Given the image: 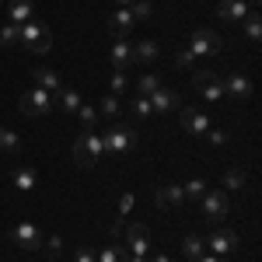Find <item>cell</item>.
Here are the masks:
<instances>
[{"mask_svg":"<svg viewBox=\"0 0 262 262\" xmlns=\"http://www.w3.org/2000/svg\"><path fill=\"white\" fill-rule=\"evenodd\" d=\"M175 112H179L182 129H185V133H192V137H206V129H213V119H210L206 112H200L196 105H185V101H182Z\"/></svg>","mask_w":262,"mask_h":262,"instance_id":"cell-10","label":"cell"},{"mask_svg":"<svg viewBox=\"0 0 262 262\" xmlns=\"http://www.w3.org/2000/svg\"><path fill=\"white\" fill-rule=\"evenodd\" d=\"M206 248L217 255V259H234V252L242 248V242H238V234L231 231V227H210V234H206Z\"/></svg>","mask_w":262,"mask_h":262,"instance_id":"cell-4","label":"cell"},{"mask_svg":"<svg viewBox=\"0 0 262 262\" xmlns=\"http://www.w3.org/2000/svg\"><path fill=\"white\" fill-rule=\"evenodd\" d=\"M35 14V0H7V21L11 25H25V21H32Z\"/></svg>","mask_w":262,"mask_h":262,"instance_id":"cell-18","label":"cell"},{"mask_svg":"<svg viewBox=\"0 0 262 262\" xmlns=\"http://www.w3.org/2000/svg\"><path fill=\"white\" fill-rule=\"evenodd\" d=\"M221 262H234V259H221Z\"/></svg>","mask_w":262,"mask_h":262,"instance_id":"cell-45","label":"cell"},{"mask_svg":"<svg viewBox=\"0 0 262 262\" xmlns=\"http://www.w3.org/2000/svg\"><path fill=\"white\" fill-rule=\"evenodd\" d=\"M206 140H210V147H227L231 143V133L227 129H206Z\"/></svg>","mask_w":262,"mask_h":262,"instance_id":"cell-37","label":"cell"},{"mask_svg":"<svg viewBox=\"0 0 262 262\" xmlns=\"http://www.w3.org/2000/svg\"><path fill=\"white\" fill-rule=\"evenodd\" d=\"M56 108H63V112H67V116H74V112H77V108H81V95H77V91H74V88H60V91H56Z\"/></svg>","mask_w":262,"mask_h":262,"instance_id":"cell-23","label":"cell"},{"mask_svg":"<svg viewBox=\"0 0 262 262\" xmlns=\"http://www.w3.org/2000/svg\"><path fill=\"white\" fill-rule=\"evenodd\" d=\"M224 81V95L231 101H252V95H255V88H252V77L248 74H231V77H221Z\"/></svg>","mask_w":262,"mask_h":262,"instance_id":"cell-11","label":"cell"},{"mask_svg":"<svg viewBox=\"0 0 262 262\" xmlns=\"http://www.w3.org/2000/svg\"><path fill=\"white\" fill-rule=\"evenodd\" d=\"M227 210H231V203H227V192L224 189H206L200 196V213L210 224H221L227 217Z\"/></svg>","mask_w":262,"mask_h":262,"instance_id":"cell-7","label":"cell"},{"mask_svg":"<svg viewBox=\"0 0 262 262\" xmlns=\"http://www.w3.org/2000/svg\"><path fill=\"white\" fill-rule=\"evenodd\" d=\"M108 88H112V95H122V91L129 88V77H126V70H112V77H108Z\"/></svg>","mask_w":262,"mask_h":262,"instance_id":"cell-35","label":"cell"},{"mask_svg":"<svg viewBox=\"0 0 262 262\" xmlns=\"http://www.w3.org/2000/svg\"><path fill=\"white\" fill-rule=\"evenodd\" d=\"M77 116H81L84 129H95V122H98V108H95V105H81V108H77Z\"/></svg>","mask_w":262,"mask_h":262,"instance_id":"cell-34","label":"cell"},{"mask_svg":"<svg viewBox=\"0 0 262 262\" xmlns=\"http://www.w3.org/2000/svg\"><path fill=\"white\" fill-rule=\"evenodd\" d=\"M210 189V182L203 179V175H196V179H189L185 185H182V192H185V200H200L203 192Z\"/></svg>","mask_w":262,"mask_h":262,"instance_id":"cell-29","label":"cell"},{"mask_svg":"<svg viewBox=\"0 0 262 262\" xmlns=\"http://www.w3.org/2000/svg\"><path fill=\"white\" fill-rule=\"evenodd\" d=\"M196 262H221L217 255H203V259H196Z\"/></svg>","mask_w":262,"mask_h":262,"instance_id":"cell-43","label":"cell"},{"mask_svg":"<svg viewBox=\"0 0 262 262\" xmlns=\"http://www.w3.org/2000/svg\"><path fill=\"white\" fill-rule=\"evenodd\" d=\"M203 248H206V245H203V238H196V234H185V238H182V255H185V259H203Z\"/></svg>","mask_w":262,"mask_h":262,"instance_id":"cell-26","label":"cell"},{"mask_svg":"<svg viewBox=\"0 0 262 262\" xmlns=\"http://www.w3.org/2000/svg\"><path fill=\"white\" fill-rule=\"evenodd\" d=\"M98 112H101V116H112V119H119V112H122L119 95H105V98L98 101Z\"/></svg>","mask_w":262,"mask_h":262,"instance_id":"cell-30","label":"cell"},{"mask_svg":"<svg viewBox=\"0 0 262 262\" xmlns=\"http://www.w3.org/2000/svg\"><path fill=\"white\" fill-rule=\"evenodd\" d=\"M150 11H154V7H150V0H133V4H129V14H133L137 21L150 18Z\"/></svg>","mask_w":262,"mask_h":262,"instance_id":"cell-36","label":"cell"},{"mask_svg":"<svg viewBox=\"0 0 262 262\" xmlns=\"http://www.w3.org/2000/svg\"><path fill=\"white\" fill-rule=\"evenodd\" d=\"M133 25H137V18L129 14V7H119V11H112V14H108V32H112L116 39H126Z\"/></svg>","mask_w":262,"mask_h":262,"instance_id":"cell-15","label":"cell"},{"mask_svg":"<svg viewBox=\"0 0 262 262\" xmlns=\"http://www.w3.org/2000/svg\"><path fill=\"white\" fill-rule=\"evenodd\" d=\"M7 238L18 245V248H25V252H39V248H42V238H46V234H42L39 224L18 221L14 227H11V231H7Z\"/></svg>","mask_w":262,"mask_h":262,"instance_id":"cell-8","label":"cell"},{"mask_svg":"<svg viewBox=\"0 0 262 262\" xmlns=\"http://www.w3.org/2000/svg\"><path fill=\"white\" fill-rule=\"evenodd\" d=\"M192 84H196V91H200L203 98L210 101V105H221V101H227V95H224V81L221 74H213L210 67H200L196 74H192Z\"/></svg>","mask_w":262,"mask_h":262,"instance_id":"cell-5","label":"cell"},{"mask_svg":"<svg viewBox=\"0 0 262 262\" xmlns=\"http://www.w3.org/2000/svg\"><path fill=\"white\" fill-rule=\"evenodd\" d=\"M147 259H150V262H171V259H168V255H164V252H150Z\"/></svg>","mask_w":262,"mask_h":262,"instance_id":"cell-41","label":"cell"},{"mask_svg":"<svg viewBox=\"0 0 262 262\" xmlns=\"http://www.w3.org/2000/svg\"><path fill=\"white\" fill-rule=\"evenodd\" d=\"M21 147H25V143H21L18 133H14V129H4V126H0V150H4L7 158H14V154H21Z\"/></svg>","mask_w":262,"mask_h":262,"instance_id":"cell-25","label":"cell"},{"mask_svg":"<svg viewBox=\"0 0 262 262\" xmlns=\"http://www.w3.org/2000/svg\"><path fill=\"white\" fill-rule=\"evenodd\" d=\"M137 88H140L143 98H150V95H154V91L161 88V77H158V74H143L140 81H137Z\"/></svg>","mask_w":262,"mask_h":262,"instance_id":"cell-33","label":"cell"},{"mask_svg":"<svg viewBox=\"0 0 262 262\" xmlns=\"http://www.w3.org/2000/svg\"><path fill=\"white\" fill-rule=\"evenodd\" d=\"M259 35H262V18L252 11L245 18V39H248V46H259Z\"/></svg>","mask_w":262,"mask_h":262,"instance_id":"cell-27","label":"cell"},{"mask_svg":"<svg viewBox=\"0 0 262 262\" xmlns=\"http://www.w3.org/2000/svg\"><path fill=\"white\" fill-rule=\"evenodd\" d=\"M126 262H150L147 255H126Z\"/></svg>","mask_w":262,"mask_h":262,"instance_id":"cell-42","label":"cell"},{"mask_svg":"<svg viewBox=\"0 0 262 262\" xmlns=\"http://www.w3.org/2000/svg\"><path fill=\"white\" fill-rule=\"evenodd\" d=\"M53 46V32L42 25V21H25L21 25V49L35 53V56H46Z\"/></svg>","mask_w":262,"mask_h":262,"instance_id":"cell-3","label":"cell"},{"mask_svg":"<svg viewBox=\"0 0 262 262\" xmlns=\"http://www.w3.org/2000/svg\"><path fill=\"white\" fill-rule=\"evenodd\" d=\"M18 42H21V28L18 25H11V21L0 25V46H4V49H14Z\"/></svg>","mask_w":262,"mask_h":262,"instance_id":"cell-28","label":"cell"},{"mask_svg":"<svg viewBox=\"0 0 262 262\" xmlns=\"http://www.w3.org/2000/svg\"><path fill=\"white\" fill-rule=\"evenodd\" d=\"M108 63H112L116 70H126V67L133 63V42L129 39H116L112 49H108Z\"/></svg>","mask_w":262,"mask_h":262,"instance_id":"cell-16","label":"cell"},{"mask_svg":"<svg viewBox=\"0 0 262 262\" xmlns=\"http://www.w3.org/2000/svg\"><path fill=\"white\" fill-rule=\"evenodd\" d=\"M122 242L129 245L133 255H150V231H147L143 224H129V227L122 231Z\"/></svg>","mask_w":262,"mask_h":262,"instance_id":"cell-13","label":"cell"},{"mask_svg":"<svg viewBox=\"0 0 262 262\" xmlns=\"http://www.w3.org/2000/svg\"><path fill=\"white\" fill-rule=\"evenodd\" d=\"M154 116V108H150V98H143V95H137V98H129V119L133 126H143V122Z\"/></svg>","mask_w":262,"mask_h":262,"instance_id":"cell-21","label":"cell"},{"mask_svg":"<svg viewBox=\"0 0 262 262\" xmlns=\"http://www.w3.org/2000/svg\"><path fill=\"white\" fill-rule=\"evenodd\" d=\"M32 77H35V88L49 91V95L63 88V77L56 74V70H53V67H35V70H32Z\"/></svg>","mask_w":262,"mask_h":262,"instance_id":"cell-20","label":"cell"},{"mask_svg":"<svg viewBox=\"0 0 262 262\" xmlns=\"http://www.w3.org/2000/svg\"><path fill=\"white\" fill-rule=\"evenodd\" d=\"M74 262H98V252H95L91 245H81L77 255H74Z\"/></svg>","mask_w":262,"mask_h":262,"instance_id":"cell-38","label":"cell"},{"mask_svg":"<svg viewBox=\"0 0 262 262\" xmlns=\"http://www.w3.org/2000/svg\"><path fill=\"white\" fill-rule=\"evenodd\" d=\"M18 108L25 116H32V119H39V116H49L53 108H56V101L49 91H42V88H32V91H25L18 98Z\"/></svg>","mask_w":262,"mask_h":262,"instance_id":"cell-6","label":"cell"},{"mask_svg":"<svg viewBox=\"0 0 262 262\" xmlns=\"http://www.w3.org/2000/svg\"><path fill=\"white\" fill-rule=\"evenodd\" d=\"M217 14H221V21H245L252 14V7H248V0H221Z\"/></svg>","mask_w":262,"mask_h":262,"instance_id":"cell-19","label":"cell"},{"mask_svg":"<svg viewBox=\"0 0 262 262\" xmlns=\"http://www.w3.org/2000/svg\"><path fill=\"white\" fill-rule=\"evenodd\" d=\"M150 200H154L158 210H179L182 203H185V192H182V185L168 182V185H158V189L150 192Z\"/></svg>","mask_w":262,"mask_h":262,"instance_id":"cell-12","label":"cell"},{"mask_svg":"<svg viewBox=\"0 0 262 262\" xmlns=\"http://www.w3.org/2000/svg\"><path fill=\"white\" fill-rule=\"evenodd\" d=\"M11 182H14V189H21V192H35L39 189V171L28 168V164H18L11 171Z\"/></svg>","mask_w":262,"mask_h":262,"instance_id":"cell-17","label":"cell"},{"mask_svg":"<svg viewBox=\"0 0 262 262\" xmlns=\"http://www.w3.org/2000/svg\"><path fill=\"white\" fill-rule=\"evenodd\" d=\"M101 140H105V154H108V158H122V154L137 143V126L119 119L108 133H101Z\"/></svg>","mask_w":262,"mask_h":262,"instance_id":"cell-2","label":"cell"},{"mask_svg":"<svg viewBox=\"0 0 262 262\" xmlns=\"http://www.w3.org/2000/svg\"><path fill=\"white\" fill-rule=\"evenodd\" d=\"M185 49H189L192 56H217L224 49V39H221V32H213V28H196Z\"/></svg>","mask_w":262,"mask_h":262,"instance_id":"cell-9","label":"cell"},{"mask_svg":"<svg viewBox=\"0 0 262 262\" xmlns=\"http://www.w3.org/2000/svg\"><path fill=\"white\" fill-rule=\"evenodd\" d=\"M179 105H182V95L175 88H164L161 84V88L150 95V108H154V112H175Z\"/></svg>","mask_w":262,"mask_h":262,"instance_id":"cell-14","label":"cell"},{"mask_svg":"<svg viewBox=\"0 0 262 262\" xmlns=\"http://www.w3.org/2000/svg\"><path fill=\"white\" fill-rule=\"evenodd\" d=\"M175 63H179V67H185V70H192V67H196V56H192V53H189V49L182 46L179 56H175Z\"/></svg>","mask_w":262,"mask_h":262,"instance_id":"cell-39","label":"cell"},{"mask_svg":"<svg viewBox=\"0 0 262 262\" xmlns=\"http://www.w3.org/2000/svg\"><path fill=\"white\" fill-rule=\"evenodd\" d=\"M70 154H74V164H77V168H91L95 161H101V158H105V140H101V133L81 129L77 140H74V147H70Z\"/></svg>","mask_w":262,"mask_h":262,"instance_id":"cell-1","label":"cell"},{"mask_svg":"<svg viewBox=\"0 0 262 262\" xmlns=\"http://www.w3.org/2000/svg\"><path fill=\"white\" fill-rule=\"evenodd\" d=\"M245 182H248V171H245L242 164H231V168L224 171V189H231V192H242Z\"/></svg>","mask_w":262,"mask_h":262,"instance_id":"cell-24","label":"cell"},{"mask_svg":"<svg viewBox=\"0 0 262 262\" xmlns=\"http://www.w3.org/2000/svg\"><path fill=\"white\" fill-rule=\"evenodd\" d=\"M39 252H46V259H60L63 238H60V234H49V238H42V248H39Z\"/></svg>","mask_w":262,"mask_h":262,"instance_id":"cell-32","label":"cell"},{"mask_svg":"<svg viewBox=\"0 0 262 262\" xmlns=\"http://www.w3.org/2000/svg\"><path fill=\"white\" fill-rule=\"evenodd\" d=\"M133 206H137V200L126 192V196H119V217H129L133 213Z\"/></svg>","mask_w":262,"mask_h":262,"instance_id":"cell-40","label":"cell"},{"mask_svg":"<svg viewBox=\"0 0 262 262\" xmlns=\"http://www.w3.org/2000/svg\"><path fill=\"white\" fill-rule=\"evenodd\" d=\"M126 255H129V252H126L122 245H105L98 252V262H126Z\"/></svg>","mask_w":262,"mask_h":262,"instance_id":"cell-31","label":"cell"},{"mask_svg":"<svg viewBox=\"0 0 262 262\" xmlns=\"http://www.w3.org/2000/svg\"><path fill=\"white\" fill-rule=\"evenodd\" d=\"M116 4H119V7H129V4H133V0H116Z\"/></svg>","mask_w":262,"mask_h":262,"instance_id":"cell-44","label":"cell"},{"mask_svg":"<svg viewBox=\"0 0 262 262\" xmlns=\"http://www.w3.org/2000/svg\"><path fill=\"white\" fill-rule=\"evenodd\" d=\"M158 56H161V46H158L154 39H143V42L133 46V63H137V60H140V63H154Z\"/></svg>","mask_w":262,"mask_h":262,"instance_id":"cell-22","label":"cell"}]
</instances>
